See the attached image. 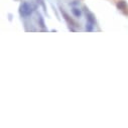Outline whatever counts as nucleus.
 <instances>
[{
    "label": "nucleus",
    "instance_id": "nucleus-3",
    "mask_svg": "<svg viewBox=\"0 0 128 128\" xmlns=\"http://www.w3.org/2000/svg\"><path fill=\"white\" fill-rule=\"evenodd\" d=\"M73 13H74L77 17H79V16L81 15V11H80V10H78L77 8H74V9H73Z\"/></svg>",
    "mask_w": 128,
    "mask_h": 128
},
{
    "label": "nucleus",
    "instance_id": "nucleus-1",
    "mask_svg": "<svg viewBox=\"0 0 128 128\" xmlns=\"http://www.w3.org/2000/svg\"><path fill=\"white\" fill-rule=\"evenodd\" d=\"M32 9H31V6L28 4V3H23L21 6H20V13L21 15L23 16H27L31 13Z\"/></svg>",
    "mask_w": 128,
    "mask_h": 128
},
{
    "label": "nucleus",
    "instance_id": "nucleus-2",
    "mask_svg": "<svg viewBox=\"0 0 128 128\" xmlns=\"http://www.w3.org/2000/svg\"><path fill=\"white\" fill-rule=\"evenodd\" d=\"M117 7H118V9L124 10V9H126L127 4H126V2H125V1H123V0H120V1L117 3Z\"/></svg>",
    "mask_w": 128,
    "mask_h": 128
}]
</instances>
